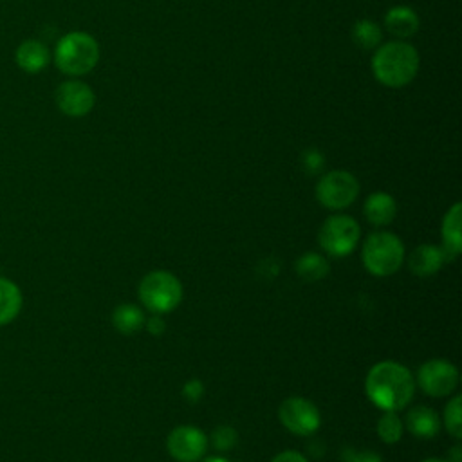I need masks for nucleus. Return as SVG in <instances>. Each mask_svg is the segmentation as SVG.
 Instances as JSON below:
<instances>
[{
  "mask_svg": "<svg viewBox=\"0 0 462 462\" xmlns=\"http://www.w3.org/2000/svg\"><path fill=\"white\" fill-rule=\"evenodd\" d=\"M365 392L372 404L383 411L404 410L415 395V377L397 361L375 363L365 379Z\"/></svg>",
  "mask_w": 462,
  "mask_h": 462,
  "instance_id": "obj_1",
  "label": "nucleus"
},
{
  "mask_svg": "<svg viewBox=\"0 0 462 462\" xmlns=\"http://www.w3.org/2000/svg\"><path fill=\"white\" fill-rule=\"evenodd\" d=\"M420 58L417 49L404 40H392L374 49L370 61L374 78L390 88H401L413 81L419 72Z\"/></svg>",
  "mask_w": 462,
  "mask_h": 462,
  "instance_id": "obj_2",
  "label": "nucleus"
},
{
  "mask_svg": "<svg viewBox=\"0 0 462 462\" xmlns=\"http://www.w3.org/2000/svg\"><path fill=\"white\" fill-rule=\"evenodd\" d=\"M99 61V45L96 38L83 31H72L60 38L54 49L56 67L69 76H83Z\"/></svg>",
  "mask_w": 462,
  "mask_h": 462,
  "instance_id": "obj_3",
  "label": "nucleus"
},
{
  "mask_svg": "<svg viewBox=\"0 0 462 462\" xmlns=\"http://www.w3.org/2000/svg\"><path fill=\"white\" fill-rule=\"evenodd\" d=\"M361 260L370 274L390 276L397 273L404 262V244L395 233L375 231L365 238Z\"/></svg>",
  "mask_w": 462,
  "mask_h": 462,
  "instance_id": "obj_4",
  "label": "nucleus"
},
{
  "mask_svg": "<svg viewBox=\"0 0 462 462\" xmlns=\"http://www.w3.org/2000/svg\"><path fill=\"white\" fill-rule=\"evenodd\" d=\"M137 296L143 307L152 314H166L179 307L182 283L170 271H152L141 278Z\"/></svg>",
  "mask_w": 462,
  "mask_h": 462,
  "instance_id": "obj_5",
  "label": "nucleus"
},
{
  "mask_svg": "<svg viewBox=\"0 0 462 462\" xmlns=\"http://www.w3.org/2000/svg\"><path fill=\"white\" fill-rule=\"evenodd\" d=\"M359 240L361 227L357 220L345 213L330 215L318 231L319 247L334 258H343L354 253V249L359 245Z\"/></svg>",
  "mask_w": 462,
  "mask_h": 462,
  "instance_id": "obj_6",
  "label": "nucleus"
},
{
  "mask_svg": "<svg viewBox=\"0 0 462 462\" xmlns=\"http://www.w3.org/2000/svg\"><path fill=\"white\" fill-rule=\"evenodd\" d=\"M359 195V180L346 170H332L319 177L316 184L318 202L332 211L348 208Z\"/></svg>",
  "mask_w": 462,
  "mask_h": 462,
  "instance_id": "obj_7",
  "label": "nucleus"
},
{
  "mask_svg": "<svg viewBox=\"0 0 462 462\" xmlns=\"http://www.w3.org/2000/svg\"><path fill=\"white\" fill-rule=\"evenodd\" d=\"M415 386L430 397H446L458 386V370L446 359H430L419 366Z\"/></svg>",
  "mask_w": 462,
  "mask_h": 462,
  "instance_id": "obj_8",
  "label": "nucleus"
},
{
  "mask_svg": "<svg viewBox=\"0 0 462 462\" xmlns=\"http://www.w3.org/2000/svg\"><path fill=\"white\" fill-rule=\"evenodd\" d=\"M280 422L294 435L309 437L319 430L321 413L314 402L305 397H289L278 408Z\"/></svg>",
  "mask_w": 462,
  "mask_h": 462,
  "instance_id": "obj_9",
  "label": "nucleus"
},
{
  "mask_svg": "<svg viewBox=\"0 0 462 462\" xmlns=\"http://www.w3.org/2000/svg\"><path fill=\"white\" fill-rule=\"evenodd\" d=\"M208 437L202 430L182 424L173 428L166 439V449L177 462H199L208 449Z\"/></svg>",
  "mask_w": 462,
  "mask_h": 462,
  "instance_id": "obj_10",
  "label": "nucleus"
},
{
  "mask_svg": "<svg viewBox=\"0 0 462 462\" xmlns=\"http://www.w3.org/2000/svg\"><path fill=\"white\" fill-rule=\"evenodd\" d=\"M58 108L69 117H83L87 116L96 105L94 90L78 79L63 81L54 94Z\"/></svg>",
  "mask_w": 462,
  "mask_h": 462,
  "instance_id": "obj_11",
  "label": "nucleus"
},
{
  "mask_svg": "<svg viewBox=\"0 0 462 462\" xmlns=\"http://www.w3.org/2000/svg\"><path fill=\"white\" fill-rule=\"evenodd\" d=\"M442 251L448 260H453L462 251V204L455 202L444 215L442 226Z\"/></svg>",
  "mask_w": 462,
  "mask_h": 462,
  "instance_id": "obj_12",
  "label": "nucleus"
},
{
  "mask_svg": "<svg viewBox=\"0 0 462 462\" xmlns=\"http://www.w3.org/2000/svg\"><path fill=\"white\" fill-rule=\"evenodd\" d=\"M446 260L448 258H446L442 247L431 245V244H422L410 253L408 267L417 276H431L440 271V267L444 265Z\"/></svg>",
  "mask_w": 462,
  "mask_h": 462,
  "instance_id": "obj_13",
  "label": "nucleus"
},
{
  "mask_svg": "<svg viewBox=\"0 0 462 462\" xmlns=\"http://www.w3.org/2000/svg\"><path fill=\"white\" fill-rule=\"evenodd\" d=\"M366 220L375 227H384L392 224L397 215L395 199L386 191H374L366 197L363 206Z\"/></svg>",
  "mask_w": 462,
  "mask_h": 462,
  "instance_id": "obj_14",
  "label": "nucleus"
},
{
  "mask_svg": "<svg viewBox=\"0 0 462 462\" xmlns=\"http://www.w3.org/2000/svg\"><path fill=\"white\" fill-rule=\"evenodd\" d=\"M406 430L417 439H431L440 431V417L430 406H415L404 417Z\"/></svg>",
  "mask_w": 462,
  "mask_h": 462,
  "instance_id": "obj_15",
  "label": "nucleus"
},
{
  "mask_svg": "<svg viewBox=\"0 0 462 462\" xmlns=\"http://www.w3.org/2000/svg\"><path fill=\"white\" fill-rule=\"evenodd\" d=\"M16 65L27 74H38L51 60L49 49L40 40H25L16 49Z\"/></svg>",
  "mask_w": 462,
  "mask_h": 462,
  "instance_id": "obj_16",
  "label": "nucleus"
},
{
  "mask_svg": "<svg viewBox=\"0 0 462 462\" xmlns=\"http://www.w3.org/2000/svg\"><path fill=\"white\" fill-rule=\"evenodd\" d=\"M419 14L408 5H395L384 14V27L397 38H410L419 31Z\"/></svg>",
  "mask_w": 462,
  "mask_h": 462,
  "instance_id": "obj_17",
  "label": "nucleus"
},
{
  "mask_svg": "<svg viewBox=\"0 0 462 462\" xmlns=\"http://www.w3.org/2000/svg\"><path fill=\"white\" fill-rule=\"evenodd\" d=\"M146 316L141 307L134 303H123L114 309L112 323L121 334H135L144 327Z\"/></svg>",
  "mask_w": 462,
  "mask_h": 462,
  "instance_id": "obj_18",
  "label": "nucleus"
},
{
  "mask_svg": "<svg viewBox=\"0 0 462 462\" xmlns=\"http://www.w3.org/2000/svg\"><path fill=\"white\" fill-rule=\"evenodd\" d=\"M22 309V292L11 280L0 278V327L11 323Z\"/></svg>",
  "mask_w": 462,
  "mask_h": 462,
  "instance_id": "obj_19",
  "label": "nucleus"
},
{
  "mask_svg": "<svg viewBox=\"0 0 462 462\" xmlns=\"http://www.w3.org/2000/svg\"><path fill=\"white\" fill-rule=\"evenodd\" d=\"M296 273L301 280L305 282H319L323 280L328 271H330V265H328V260L319 254V253H314V251H309L305 254H301L298 260H296Z\"/></svg>",
  "mask_w": 462,
  "mask_h": 462,
  "instance_id": "obj_20",
  "label": "nucleus"
},
{
  "mask_svg": "<svg viewBox=\"0 0 462 462\" xmlns=\"http://www.w3.org/2000/svg\"><path fill=\"white\" fill-rule=\"evenodd\" d=\"M352 40L359 49L374 51L381 45L383 32H381V27L374 20L361 18L352 27Z\"/></svg>",
  "mask_w": 462,
  "mask_h": 462,
  "instance_id": "obj_21",
  "label": "nucleus"
},
{
  "mask_svg": "<svg viewBox=\"0 0 462 462\" xmlns=\"http://www.w3.org/2000/svg\"><path fill=\"white\" fill-rule=\"evenodd\" d=\"M377 435L384 444H395L401 440L404 431V422L397 411H383L377 420Z\"/></svg>",
  "mask_w": 462,
  "mask_h": 462,
  "instance_id": "obj_22",
  "label": "nucleus"
},
{
  "mask_svg": "<svg viewBox=\"0 0 462 462\" xmlns=\"http://www.w3.org/2000/svg\"><path fill=\"white\" fill-rule=\"evenodd\" d=\"M444 428L455 439H462V395H453L444 408Z\"/></svg>",
  "mask_w": 462,
  "mask_h": 462,
  "instance_id": "obj_23",
  "label": "nucleus"
},
{
  "mask_svg": "<svg viewBox=\"0 0 462 462\" xmlns=\"http://www.w3.org/2000/svg\"><path fill=\"white\" fill-rule=\"evenodd\" d=\"M236 440H238V433L233 426H218L211 431V437L208 439V442H211V446L218 451H227L235 448Z\"/></svg>",
  "mask_w": 462,
  "mask_h": 462,
  "instance_id": "obj_24",
  "label": "nucleus"
},
{
  "mask_svg": "<svg viewBox=\"0 0 462 462\" xmlns=\"http://www.w3.org/2000/svg\"><path fill=\"white\" fill-rule=\"evenodd\" d=\"M301 164H303V170H305L307 173L314 175V173H319V171L323 170V166H325V157H323V153H321L319 150L310 148V150H305V152H303V155H301Z\"/></svg>",
  "mask_w": 462,
  "mask_h": 462,
  "instance_id": "obj_25",
  "label": "nucleus"
},
{
  "mask_svg": "<svg viewBox=\"0 0 462 462\" xmlns=\"http://www.w3.org/2000/svg\"><path fill=\"white\" fill-rule=\"evenodd\" d=\"M345 462H383V460L375 451H370V449H361V451L346 449Z\"/></svg>",
  "mask_w": 462,
  "mask_h": 462,
  "instance_id": "obj_26",
  "label": "nucleus"
},
{
  "mask_svg": "<svg viewBox=\"0 0 462 462\" xmlns=\"http://www.w3.org/2000/svg\"><path fill=\"white\" fill-rule=\"evenodd\" d=\"M204 393V384L199 379H189L182 386V397L189 402H197Z\"/></svg>",
  "mask_w": 462,
  "mask_h": 462,
  "instance_id": "obj_27",
  "label": "nucleus"
},
{
  "mask_svg": "<svg viewBox=\"0 0 462 462\" xmlns=\"http://www.w3.org/2000/svg\"><path fill=\"white\" fill-rule=\"evenodd\" d=\"M144 327H146V330H148L152 336L162 334V332H164V319H162V314H152L150 318H146Z\"/></svg>",
  "mask_w": 462,
  "mask_h": 462,
  "instance_id": "obj_28",
  "label": "nucleus"
},
{
  "mask_svg": "<svg viewBox=\"0 0 462 462\" xmlns=\"http://www.w3.org/2000/svg\"><path fill=\"white\" fill-rule=\"evenodd\" d=\"M271 462H309L307 457L296 449H285L278 453Z\"/></svg>",
  "mask_w": 462,
  "mask_h": 462,
  "instance_id": "obj_29",
  "label": "nucleus"
},
{
  "mask_svg": "<svg viewBox=\"0 0 462 462\" xmlns=\"http://www.w3.org/2000/svg\"><path fill=\"white\" fill-rule=\"evenodd\" d=\"M460 455H462V448L457 444L455 448L449 449V458H448V462H460Z\"/></svg>",
  "mask_w": 462,
  "mask_h": 462,
  "instance_id": "obj_30",
  "label": "nucleus"
},
{
  "mask_svg": "<svg viewBox=\"0 0 462 462\" xmlns=\"http://www.w3.org/2000/svg\"><path fill=\"white\" fill-rule=\"evenodd\" d=\"M202 462H229V460H226V458H222V457H208V458H204Z\"/></svg>",
  "mask_w": 462,
  "mask_h": 462,
  "instance_id": "obj_31",
  "label": "nucleus"
},
{
  "mask_svg": "<svg viewBox=\"0 0 462 462\" xmlns=\"http://www.w3.org/2000/svg\"><path fill=\"white\" fill-rule=\"evenodd\" d=\"M420 462H448V460H444V458H424Z\"/></svg>",
  "mask_w": 462,
  "mask_h": 462,
  "instance_id": "obj_32",
  "label": "nucleus"
}]
</instances>
